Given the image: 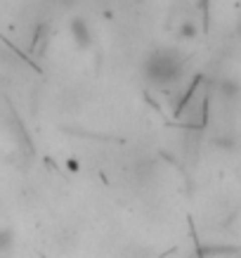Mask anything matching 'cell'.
<instances>
[{
	"label": "cell",
	"mask_w": 241,
	"mask_h": 258,
	"mask_svg": "<svg viewBox=\"0 0 241 258\" xmlns=\"http://www.w3.org/2000/svg\"><path fill=\"white\" fill-rule=\"evenodd\" d=\"M147 74L151 76V81H156V86L173 83L182 74V59H180L178 52H168V50L156 52L147 64Z\"/></svg>",
	"instance_id": "obj_1"
},
{
	"label": "cell",
	"mask_w": 241,
	"mask_h": 258,
	"mask_svg": "<svg viewBox=\"0 0 241 258\" xmlns=\"http://www.w3.org/2000/svg\"><path fill=\"white\" fill-rule=\"evenodd\" d=\"M71 33L76 36V40L81 43V45H88V29H86V24L81 22V19H76V22L71 24Z\"/></svg>",
	"instance_id": "obj_2"
},
{
	"label": "cell",
	"mask_w": 241,
	"mask_h": 258,
	"mask_svg": "<svg viewBox=\"0 0 241 258\" xmlns=\"http://www.w3.org/2000/svg\"><path fill=\"white\" fill-rule=\"evenodd\" d=\"M196 33H199L196 22H185L182 29H180V38H196Z\"/></svg>",
	"instance_id": "obj_3"
}]
</instances>
